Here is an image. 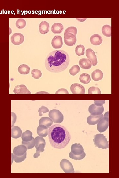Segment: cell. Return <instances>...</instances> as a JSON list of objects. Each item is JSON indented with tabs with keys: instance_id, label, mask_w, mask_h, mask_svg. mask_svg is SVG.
I'll list each match as a JSON object with an SVG mask.
<instances>
[{
	"instance_id": "1",
	"label": "cell",
	"mask_w": 119,
	"mask_h": 178,
	"mask_svg": "<svg viewBox=\"0 0 119 178\" xmlns=\"http://www.w3.org/2000/svg\"><path fill=\"white\" fill-rule=\"evenodd\" d=\"M69 57L66 52L59 50L53 51L47 56L45 62L46 69L50 72L59 73L68 67Z\"/></svg>"
},
{
	"instance_id": "41",
	"label": "cell",
	"mask_w": 119,
	"mask_h": 178,
	"mask_svg": "<svg viewBox=\"0 0 119 178\" xmlns=\"http://www.w3.org/2000/svg\"><path fill=\"white\" fill-rule=\"evenodd\" d=\"M56 94H69V93L68 91L66 89L61 88L59 89V90L57 91L55 93Z\"/></svg>"
},
{
	"instance_id": "10",
	"label": "cell",
	"mask_w": 119,
	"mask_h": 178,
	"mask_svg": "<svg viewBox=\"0 0 119 178\" xmlns=\"http://www.w3.org/2000/svg\"><path fill=\"white\" fill-rule=\"evenodd\" d=\"M11 42L15 45L21 44L24 41V35L20 33H16L12 35L11 37Z\"/></svg>"
},
{
	"instance_id": "6",
	"label": "cell",
	"mask_w": 119,
	"mask_h": 178,
	"mask_svg": "<svg viewBox=\"0 0 119 178\" xmlns=\"http://www.w3.org/2000/svg\"><path fill=\"white\" fill-rule=\"evenodd\" d=\"M60 167L65 173H74V169L70 161L66 159H63L60 162Z\"/></svg>"
},
{
	"instance_id": "35",
	"label": "cell",
	"mask_w": 119,
	"mask_h": 178,
	"mask_svg": "<svg viewBox=\"0 0 119 178\" xmlns=\"http://www.w3.org/2000/svg\"><path fill=\"white\" fill-rule=\"evenodd\" d=\"M80 69L78 65L73 66L69 70V73L72 76H75L80 72Z\"/></svg>"
},
{
	"instance_id": "13",
	"label": "cell",
	"mask_w": 119,
	"mask_h": 178,
	"mask_svg": "<svg viewBox=\"0 0 119 178\" xmlns=\"http://www.w3.org/2000/svg\"><path fill=\"white\" fill-rule=\"evenodd\" d=\"M51 44L55 49H59L63 45V39L61 36H55L52 40Z\"/></svg>"
},
{
	"instance_id": "25",
	"label": "cell",
	"mask_w": 119,
	"mask_h": 178,
	"mask_svg": "<svg viewBox=\"0 0 119 178\" xmlns=\"http://www.w3.org/2000/svg\"><path fill=\"white\" fill-rule=\"evenodd\" d=\"M30 68L27 65L23 64L18 67V71L20 74L27 75L30 73Z\"/></svg>"
},
{
	"instance_id": "18",
	"label": "cell",
	"mask_w": 119,
	"mask_h": 178,
	"mask_svg": "<svg viewBox=\"0 0 119 178\" xmlns=\"http://www.w3.org/2000/svg\"><path fill=\"white\" fill-rule=\"evenodd\" d=\"M22 131L21 129L16 126H13L11 129V137L12 138L17 139L21 137Z\"/></svg>"
},
{
	"instance_id": "22",
	"label": "cell",
	"mask_w": 119,
	"mask_h": 178,
	"mask_svg": "<svg viewBox=\"0 0 119 178\" xmlns=\"http://www.w3.org/2000/svg\"><path fill=\"white\" fill-rule=\"evenodd\" d=\"M64 27L62 24L56 23L53 24L51 27V31L54 34H60L64 30Z\"/></svg>"
},
{
	"instance_id": "26",
	"label": "cell",
	"mask_w": 119,
	"mask_h": 178,
	"mask_svg": "<svg viewBox=\"0 0 119 178\" xmlns=\"http://www.w3.org/2000/svg\"><path fill=\"white\" fill-rule=\"evenodd\" d=\"M34 137H32V133L29 130H27L22 134V138L24 142H28L32 140Z\"/></svg>"
},
{
	"instance_id": "36",
	"label": "cell",
	"mask_w": 119,
	"mask_h": 178,
	"mask_svg": "<svg viewBox=\"0 0 119 178\" xmlns=\"http://www.w3.org/2000/svg\"><path fill=\"white\" fill-rule=\"evenodd\" d=\"M32 76L35 79H39L42 76V73L40 70L34 69L31 71Z\"/></svg>"
},
{
	"instance_id": "5",
	"label": "cell",
	"mask_w": 119,
	"mask_h": 178,
	"mask_svg": "<svg viewBox=\"0 0 119 178\" xmlns=\"http://www.w3.org/2000/svg\"><path fill=\"white\" fill-rule=\"evenodd\" d=\"M109 126V117L105 116L98 123L97 130L100 133L103 132L107 130Z\"/></svg>"
},
{
	"instance_id": "42",
	"label": "cell",
	"mask_w": 119,
	"mask_h": 178,
	"mask_svg": "<svg viewBox=\"0 0 119 178\" xmlns=\"http://www.w3.org/2000/svg\"><path fill=\"white\" fill-rule=\"evenodd\" d=\"M94 103H95L94 104H95L97 106H103L102 105H103V104L105 103V101L95 100L94 101Z\"/></svg>"
},
{
	"instance_id": "21",
	"label": "cell",
	"mask_w": 119,
	"mask_h": 178,
	"mask_svg": "<svg viewBox=\"0 0 119 178\" xmlns=\"http://www.w3.org/2000/svg\"><path fill=\"white\" fill-rule=\"evenodd\" d=\"M48 128L43 125H39L37 129L38 134L43 137H46L48 135Z\"/></svg>"
},
{
	"instance_id": "24",
	"label": "cell",
	"mask_w": 119,
	"mask_h": 178,
	"mask_svg": "<svg viewBox=\"0 0 119 178\" xmlns=\"http://www.w3.org/2000/svg\"><path fill=\"white\" fill-rule=\"evenodd\" d=\"M103 73L99 70L94 71L92 73V77L95 81H98L101 80L103 77Z\"/></svg>"
},
{
	"instance_id": "12",
	"label": "cell",
	"mask_w": 119,
	"mask_h": 178,
	"mask_svg": "<svg viewBox=\"0 0 119 178\" xmlns=\"http://www.w3.org/2000/svg\"><path fill=\"white\" fill-rule=\"evenodd\" d=\"M86 55L87 57L92 62V64L94 66H96L97 63V59L95 52L91 49L88 48L86 51Z\"/></svg>"
},
{
	"instance_id": "4",
	"label": "cell",
	"mask_w": 119,
	"mask_h": 178,
	"mask_svg": "<svg viewBox=\"0 0 119 178\" xmlns=\"http://www.w3.org/2000/svg\"><path fill=\"white\" fill-rule=\"evenodd\" d=\"M49 116L55 123H62L64 120V116L62 113L59 110L55 109L49 112Z\"/></svg>"
},
{
	"instance_id": "23",
	"label": "cell",
	"mask_w": 119,
	"mask_h": 178,
	"mask_svg": "<svg viewBox=\"0 0 119 178\" xmlns=\"http://www.w3.org/2000/svg\"><path fill=\"white\" fill-rule=\"evenodd\" d=\"M53 121L51 119L48 117H43L39 121V125H43L48 128L51 126Z\"/></svg>"
},
{
	"instance_id": "17",
	"label": "cell",
	"mask_w": 119,
	"mask_h": 178,
	"mask_svg": "<svg viewBox=\"0 0 119 178\" xmlns=\"http://www.w3.org/2000/svg\"><path fill=\"white\" fill-rule=\"evenodd\" d=\"M103 115L99 116L91 115L88 116L87 119V121L89 125H94L97 124L100 120L103 117Z\"/></svg>"
},
{
	"instance_id": "40",
	"label": "cell",
	"mask_w": 119,
	"mask_h": 178,
	"mask_svg": "<svg viewBox=\"0 0 119 178\" xmlns=\"http://www.w3.org/2000/svg\"><path fill=\"white\" fill-rule=\"evenodd\" d=\"M38 112H39V116H42L43 114L49 112V110L46 107L42 106L39 108Z\"/></svg>"
},
{
	"instance_id": "19",
	"label": "cell",
	"mask_w": 119,
	"mask_h": 178,
	"mask_svg": "<svg viewBox=\"0 0 119 178\" xmlns=\"http://www.w3.org/2000/svg\"><path fill=\"white\" fill-rule=\"evenodd\" d=\"M39 29L41 34H46L50 31V25L46 21L42 22L40 24Z\"/></svg>"
},
{
	"instance_id": "33",
	"label": "cell",
	"mask_w": 119,
	"mask_h": 178,
	"mask_svg": "<svg viewBox=\"0 0 119 178\" xmlns=\"http://www.w3.org/2000/svg\"><path fill=\"white\" fill-rule=\"evenodd\" d=\"M36 144L35 139L33 138L32 140L28 142H24L22 141V145H25L27 149H30L33 148L35 146Z\"/></svg>"
},
{
	"instance_id": "37",
	"label": "cell",
	"mask_w": 119,
	"mask_h": 178,
	"mask_svg": "<svg viewBox=\"0 0 119 178\" xmlns=\"http://www.w3.org/2000/svg\"><path fill=\"white\" fill-rule=\"evenodd\" d=\"M35 140L36 142L35 147L36 149L41 144H46V141L43 138V137L40 136H37L36 137Z\"/></svg>"
},
{
	"instance_id": "16",
	"label": "cell",
	"mask_w": 119,
	"mask_h": 178,
	"mask_svg": "<svg viewBox=\"0 0 119 178\" xmlns=\"http://www.w3.org/2000/svg\"><path fill=\"white\" fill-rule=\"evenodd\" d=\"M80 67L83 69L88 70L92 67V63L91 61L87 59H82L79 61Z\"/></svg>"
},
{
	"instance_id": "31",
	"label": "cell",
	"mask_w": 119,
	"mask_h": 178,
	"mask_svg": "<svg viewBox=\"0 0 119 178\" xmlns=\"http://www.w3.org/2000/svg\"><path fill=\"white\" fill-rule=\"evenodd\" d=\"M69 157L72 159L75 160H81L84 158L86 156V153L84 151L81 155H73L71 152L69 154Z\"/></svg>"
},
{
	"instance_id": "28",
	"label": "cell",
	"mask_w": 119,
	"mask_h": 178,
	"mask_svg": "<svg viewBox=\"0 0 119 178\" xmlns=\"http://www.w3.org/2000/svg\"><path fill=\"white\" fill-rule=\"evenodd\" d=\"M79 79L81 83L85 84H88L91 81L90 75L85 73L82 74L80 76Z\"/></svg>"
},
{
	"instance_id": "34",
	"label": "cell",
	"mask_w": 119,
	"mask_h": 178,
	"mask_svg": "<svg viewBox=\"0 0 119 178\" xmlns=\"http://www.w3.org/2000/svg\"><path fill=\"white\" fill-rule=\"evenodd\" d=\"M88 94H101V91L100 89L97 87H92L88 89Z\"/></svg>"
},
{
	"instance_id": "3",
	"label": "cell",
	"mask_w": 119,
	"mask_h": 178,
	"mask_svg": "<svg viewBox=\"0 0 119 178\" xmlns=\"http://www.w3.org/2000/svg\"><path fill=\"white\" fill-rule=\"evenodd\" d=\"M93 141L94 144L98 148H101L103 149H106L109 148V141H107V139L103 134H97L96 135H94Z\"/></svg>"
},
{
	"instance_id": "9",
	"label": "cell",
	"mask_w": 119,
	"mask_h": 178,
	"mask_svg": "<svg viewBox=\"0 0 119 178\" xmlns=\"http://www.w3.org/2000/svg\"><path fill=\"white\" fill-rule=\"evenodd\" d=\"M64 42L67 45L72 46L76 44L77 39L76 36L71 34L64 33Z\"/></svg>"
},
{
	"instance_id": "15",
	"label": "cell",
	"mask_w": 119,
	"mask_h": 178,
	"mask_svg": "<svg viewBox=\"0 0 119 178\" xmlns=\"http://www.w3.org/2000/svg\"><path fill=\"white\" fill-rule=\"evenodd\" d=\"M27 148L25 145H21L15 147L13 150L14 155L20 156L23 155L27 151Z\"/></svg>"
},
{
	"instance_id": "39",
	"label": "cell",
	"mask_w": 119,
	"mask_h": 178,
	"mask_svg": "<svg viewBox=\"0 0 119 178\" xmlns=\"http://www.w3.org/2000/svg\"><path fill=\"white\" fill-rule=\"evenodd\" d=\"M77 32V30L76 27H68L67 29L65 30L64 33L72 34L76 36Z\"/></svg>"
},
{
	"instance_id": "38",
	"label": "cell",
	"mask_w": 119,
	"mask_h": 178,
	"mask_svg": "<svg viewBox=\"0 0 119 178\" xmlns=\"http://www.w3.org/2000/svg\"><path fill=\"white\" fill-rule=\"evenodd\" d=\"M13 156L15 162L16 163H21L26 159L27 153L26 152L24 155L21 156H18L14 155Z\"/></svg>"
},
{
	"instance_id": "7",
	"label": "cell",
	"mask_w": 119,
	"mask_h": 178,
	"mask_svg": "<svg viewBox=\"0 0 119 178\" xmlns=\"http://www.w3.org/2000/svg\"><path fill=\"white\" fill-rule=\"evenodd\" d=\"M88 110L90 114L92 116H99L104 112V108L103 106H98L94 104L90 105Z\"/></svg>"
},
{
	"instance_id": "29",
	"label": "cell",
	"mask_w": 119,
	"mask_h": 178,
	"mask_svg": "<svg viewBox=\"0 0 119 178\" xmlns=\"http://www.w3.org/2000/svg\"><path fill=\"white\" fill-rule=\"evenodd\" d=\"M46 144H40L36 148V152L34 154V157L35 158H37L40 155V153L43 152L44 151V148L46 147Z\"/></svg>"
},
{
	"instance_id": "11",
	"label": "cell",
	"mask_w": 119,
	"mask_h": 178,
	"mask_svg": "<svg viewBox=\"0 0 119 178\" xmlns=\"http://www.w3.org/2000/svg\"><path fill=\"white\" fill-rule=\"evenodd\" d=\"M14 92L16 94H31V92L24 85L16 86L14 90Z\"/></svg>"
},
{
	"instance_id": "27",
	"label": "cell",
	"mask_w": 119,
	"mask_h": 178,
	"mask_svg": "<svg viewBox=\"0 0 119 178\" xmlns=\"http://www.w3.org/2000/svg\"><path fill=\"white\" fill-rule=\"evenodd\" d=\"M102 34L107 37L112 36V27L109 25H105L102 29Z\"/></svg>"
},
{
	"instance_id": "32",
	"label": "cell",
	"mask_w": 119,
	"mask_h": 178,
	"mask_svg": "<svg viewBox=\"0 0 119 178\" xmlns=\"http://www.w3.org/2000/svg\"><path fill=\"white\" fill-rule=\"evenodd\" d=\"M85 47L81 44L78 45L75 48L76 55L79 56L83 55L85 54Z\"/></svg>"
},
{
	"instance_id": "30",
	"label": "cell",
	"mask_w": 119,
	"mask_h": 178,
	"mask_svg": "<svg viewBox=\"0 0 119 178\" xmlns=\"http://www.w3.org/2000/svg\"><path fill=\"white\" fill-rule=\"evenodd\" d=\"M26 22L25 20L23 19L20 18L17 20L16 22V25L18 29H22L26 26Z\"/></svg>"
},
{
	"instance_id": "2",
	"label": "cell",
	"mask_w": 119,
	"mask_h": 178,
	"mask_svg": "<svg viewBox=\"0 0 119 178\" xmlns=\"http://www.w3.org/2000/svg\"><path fill=\"white\" fill-rule=\"evenodd\" d=\"M48 135L51 146L57 149H62L67 146L71 136L67 129L59 124L53 125L49 129Z\"/></svg>"
},
{
	"instance_id": "8",
	"label": "cell",
	"mask_w": 119,
	"mask_h": 178,
	"mask_svg": "<svg viewBox=\"0 0 119 178\" xmlns=\"http://www.w3.org/2000/svg\"><path fill=\"white\" fill-rule=\"evenodd\" d=\"M71 90L74 94H84L85 93V88L78 83L73 84L71 87Z\"/></svg>"
},
{
	"instance_id": "14",
	"label": "cell",
	"mask_w": 119,
	"mask_h": 178,
	"mask_svg": "<svg viewBox=\"0 0 119 178\" xmlns=\"http://www.w3.org/2000/svg\"><path fill=\"white\" fill-rule=\"evenodd\" d=\"M71 152L75 155H81L84 151V149L80 144H73L71 147Z\"/></svg>"
},
{
	"instance_id": "20",
	"label": "cell",
	"mask_w": 119,
	"mask_h": 178,
	"mask_svg": "<svg viewBox=\"0 0 119 178\" xmlns=\"http://www.w3.org/2000/svg\"><path fill=\"white\" fill-rule=\"evenodd\" d=\"M90 42L94 45H99L102 43V39L99 34H94L90 38Z\"/></svg>"
}]
</instances>
